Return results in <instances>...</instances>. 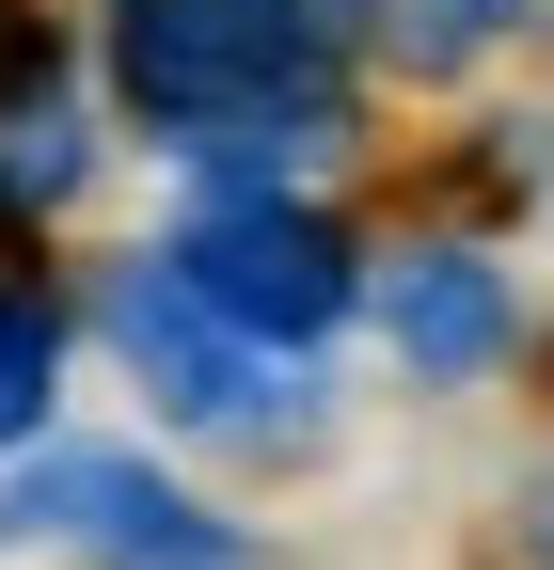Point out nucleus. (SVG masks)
I'll use <instances>...</instances> for the list:
<instances>
[{
  "label": "nucleus",
  "mask_w": 554,
  "mask_h": 570,
  "mask_svg": "<svg viewBox=\"0 0 554 570\" xmlns=\"http://www.w3.org/2000/svg\"><path fill=\"white\" fill-rule=\"evenodd\" d=\"M96 17H111V96L159 142H190L222 190H286L269 159L349 127L333 0H96Z\"/></svg>",
  "instance_id": "1"
},
{
  "label": "nucleus",
  "mask_w": 554,
  "mask_h": 570,
  "mask_svg": "<svg viewBox=\"0 0 554 570\" xmlns=\"http://www.w3.org/2000/svg\"><path fill=\"white\" fill-rule=\"evenodd\" d=\"M159 269H175V302L222 348H317V333H349V302H365L349 223L301 206V190H206Z\"/></svg>",
  "instance_id": "2"
},
{
  "label": "nucleus",
  "mask_w": 554,
  "mask_h": 570,
  "mask_svg": "<svg viewBox=\"0 0 554 570\" xmlns=\"http://www.w3.org/2000/svg\"><path fill=\"white\" fill-rule=\"evenodd\" d=\"M0 539H80L111 570H254L222 508H190V491L159 460H127V444H32L0 475Z\"/></svg>",
  "instance_id": "3"
},
{
  "label": "nucleus",
  "mask_w": 554,
  "mask_h": 570,
  "mask_svg": "<svg viewBox=\"0 0 554 570\" xmlns=\"http://www.w3.org/2000/svg\"><path fill=\"white\" fill-rule=\"evenodd\" d=\"M111 348H127V381H144L159 412H190V428L254 412V348L206 333V317L175 302V269H159V254H127V269H111Z\"/></svg>",
  "instance_id": "4"
},
{
  "label": "nucleus",
  "mask_w": 554,
  "mask_h": 570,
  "mask_svg": "<svg viewBox=\"0 0 554 570\" xmlns=\"http://www.w3.org/2000/svg\"><path fill=\"white\" fill-rule=\"evenodd\" d=\"M380 333H396V365L475 381V365L507 348V269H492V254H459V238L396 254V269H380Z\"/></svg>",
  "instance_id": "5"
},
{
  "label": "nucleus",
  "mask_w": 554,
  "mask_h": 570,
  "mask_svg": "<svg viewBox=\"0 0 554 570\" xmlns=\"http://www.w3.org/2000/svg\"><path fill=\"white\" fill-rule=\"evenodd\" d=\"M48 381H63V302L0 269V460H32V428H48Z\"/></svg>",
  "instance_id": "6"
},
{
  "label": "nucleus",
  "mask_w": 554,
  "mask_h": 570,
  "mask_svg": "<svg viewBox=\"0 0 554 570\" xmlns=\"http://www.w3.org/2000/svg\"><path fill=\"white\" fill-rule=\"evenodd\" d=\"M80 159H96V142H80V111H63V96L0 111V223H17V206H63V190H80Z\"/></svg>",
  "instance_id": "7"
},
{
  "label": "nucleus",
  "mask_w": 554,
  "mask_h": 570,
  "mask_svg": "<svg viewBox=\"0 0 554 570\" xmlns=\"http://www.w3.org/2000/svg\"><path fill=\"white\" fill-rule=\"evenodd\" d=\"M349 17L412 63V80H459V63L492 48V0H349Z\"/></svg>",
  "instance_id": "8"
},
{
  "label": "nucleus",
  "mask_w": 554,
  "mask_h": 570,
  "mask_svg": "<svg viewBox=\"0 0 554 570\" xmlns=\"http://www.w3.org/2000/svg\"><path fill=\"white\" fill-rule=\"evenodd\" d=\"M523 554H538V570H554V475H538V491H523Z\"/></svg>",
  "instance_id": "9"
},
{
  "label": "nucleus",
  "mask_w": 554,
  "mask_h": 570,
  "mask_svg": "<svg viewBox=\"0 0 554 570\" xmlns=\"http://www.w3.org/2000/svg\"><path fill=\"white\" fill-rule=\"evenodd\" d=\"M492 32H554V0H492Z\"/></svg>",
  "instance_id": "10"
}]
</instances>
